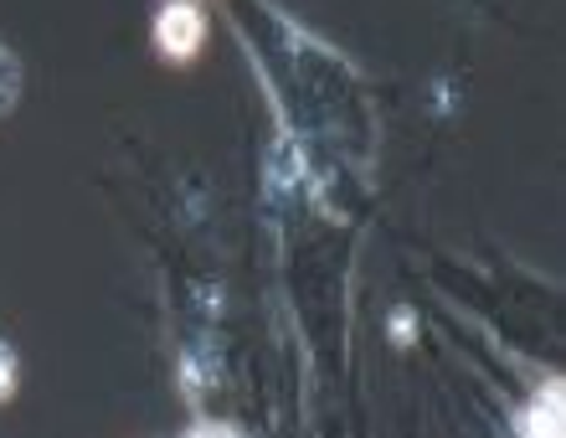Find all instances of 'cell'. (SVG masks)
<instances>
[{"instance_id":"1","label":"cell","mask_w":566,"mask_h":438,"mask_svg":"<svg viewBox=\"0 0 566 438\" xmlns=\"http://www.w3.org/2000/svg\"><path fill=\"white\" fill-rule=\"evenodd\" d=\"M155 42H160L165 58H196L201 42H207V15L196 0H165L160 15H155Z\"/></svg>"},{"instance_id":"2","label":"cell","mask_w":566,"mask_h":438,"mask_svg":"<svg viewBox=\"0 0 566 438\" xmlns=\"http://www.w3.org/2000/svg\"><path fill=\"white\" fill-rule=\"evenodd\" d=\"M196 438H238L232 428H196Z\"/></svg>"}]
</instances>
